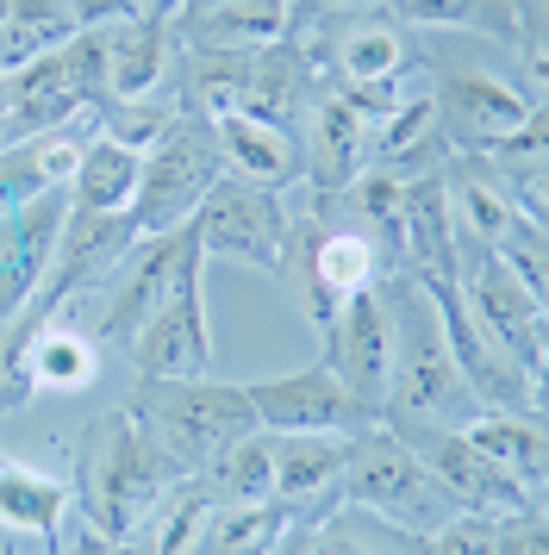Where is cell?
I'll list each match as a JSON object with an SVG mask.
<instances>
[{"instance_id": "6da1fadb", "label": "cell", "mask_w": 549, "mask_h": 555, "mask_svg": "<svg viewBox=\"0 0 549 555\" xmlns=\"http://www.w3.org/2000/svg\"><path fill=\"white\" fill-rule=\"evenodd\" d=\"M387 312H394V369H387V400H381V425H394L406 443L424 430H462L481 412L469 375L456 369L444 344L437 306L419 287L412 269H394L381 281Z\"/></svg>"}, {"instance_id": "7a4b0ae2", "label": "cell", "mask_w": 549, "mask_h": 555, "mask_svg": "<svg viewBox=\"0 0 549 555\" xmlns=\"http://www.w3.org/2000/svg\"><path fill=\"white\" fill-rule=\"evenodd\" d=\"M175 475L181 468L150 443V430L138 425V412L131 405H106L75 437V487L69 493L81 505V525L88 530L131 543L144 530L150 505L163 500V487Z\"/></svg>"}, {"instance_id": "3957f363", "label": "cell", "mask_w": 549, "mask_h": 555, "mask_svg": "<svg viewBox=\"0 0 549 555\" xmlns=\"http://www.w3.org/2000/svg\"><path fill=\"white\" fill-rule=\"evenodd\" d=\"M312 63L299 56L294 38L281 44H250V51H181L175 101L181 113L219 119V113H250L269 126H299Z\"/></svg>"}, {"instance_id": "277c9868", "label": "cell", "mask_w": 549, "mask_h": 555, "mask_svg": "<svg viewBox=\"0 0 549 555\" xmlns=\"http://www.w3.org/2000/svg\"><path fill=\"white\" fill-rule=\"evenodd\" d=\"M138 425L150 430V443L169 455L181 475H206L225 450H238L244 437H256V405H250L244 380H138L131 393Z\"/></svg>"}, {"instance_id": "5b68a950", "label": "cell", "mask_w": 549, "mask_h": 555, "mask_svg": "<svg viewBox=\"0 0 549 555\" xmlns=\"http://www.w3.org/2000/svg\"><path fill=\"white\" fill-rule=\"evenodd\" d=\"M337 505H356L381 525L406 530V537H431L444 530L449 518H462L456 500H449L437 475L424 468V455L399 437L394 425H362L344 437V487H337Z\"/></svg>"}, {"instance_id": "8992f818", "label": "cell", "mask_w": 549, "mask_h": 555, "mask_svg": "<svg viewBox=\"0 0 549 555\" xmlns=\"http://www.w3.org/2000/svg\"><path fill=\"white\" fill-rule=\"evenodd\" d=\"M0 94H7V144L63 126H100V106H106L100 31H75L63 51L38 56L25 69H7Z\"/></svg>"}, {"instance_id": "52a82bcc", "label": "cell", "mask_w": 549, "mask_h": 555, "mask_svg": "<svg viewBox=\"0 0 549 555\" xmlns=\"http://www.w3.org/2000/svg\"><path fill=\"white\" fill-rule=\"evenodd\" d=\"M219 176H225V156H219L213 126H206L200 113H181V119L144 151V163H138V194H131V212H125V219H131L138 237L188 225Z\"/></svg>"}, {"instance_id": "ba28073f", "label": "cell", "mask_w": 549, "mask_h": 555, "mask_svg": "<svg viewBox=\"0 0 549 555\" xmlns=\"http://www.w3.org/2000/svg\"><path fill=\"white\" fill-rule=\"evenodd\" d=\"M431 76H437L431 106H437V131H444L449 156H481L487 144L512 138L544 106L537 94H519L499 69H487L462 51H431Z\"/></svg>"}, {"instance_id": "9c48e42d", "label": "cell", "mask_w": 549, "mask_h": 555, "mask_svg": "<svg viewBox=\"0 0 549 555\" xmlns=\"http://www.w3.org/2000/svg\"><path fill=\"white\" fill-rule=\"evenodd\" d=\"M456 287L469 300L474 325L494 337L499 350L519 362L531 380L549 375V319H544V300L524 287L506 262H499L487 244H474L469 231H456Z\"/></svg>"}, {"instance_id": "30bf717a", "label": "cell", "mask_w": 549, "mask_h": 555, "mask_svg": "<svg viewBox=\"0 0 549 555\" xmlns=\"http://www.w3.org/2000/svg\"><path fill=\"white\" fill-rule=\"evenodd\" d=\"M188 225L200 237V256H231L250 269H288L294 262V212L281 194L256 188V181L219 176Z\"/></svg>"}, {"instance_id": "8fae6325", "label": "cell", "mask_w": 549, "mask_h": 555, "mask_svg": "<svg viewBox=\"0 0 549 555\" xmlns=\"http://www.w3.org/2000/svg\"><path fill=\"white\" fill-rule=\"evenodd\" d=\"M194 262H206L194 225L138 237L131 256L119 262V275L106 281V306H100V319H94V344L100 350H119V356L131 350V337L144 331V319L163 306V294H169L175 281H181V269H194Z\"/></svg>"}, {"instance_id": "7c38bea8", "label": "cell", "mask_w": 549, "mask_h": 555, "mask_svg": "<svg viewBox=\"0 0 549 555\" xmlns=\"http://www.w3.org/2000/svg\"><path fill=\"white\" fill-rule=\"evenodd\" d=\"M131 375L138 380H194L213 375V325H206V281H200V262L181 269L163 306L144 319V331L131 337Z\"/></svg>"}, {"instance_id": "4fadbf2b", "label": "cell", "mask_w": 549, "mask_h": 555, "mask_svg": "<svg viewBox=\"0 0 549 555\" xmlns=\"http://www.w3.org/2000/svg\"><path fill=\"white\" fill-rule=\"evenodd\" d=\"M324 369L349 387V400L369 405L381 418V400H387V369H394V312H387V294L381 281L349 294L331 319H324Z\"/></svg>"}, {"instance_id": "5bb4252c", "label": "cell", "mask_w": 549, "mask_h": 555, "mask_svg": "<svg viewBox=\"0 0 549 555\" xmlns=\"http://www.w3.org/2000/svg\"><path fill=\"white\" fill-rule=\"evenodd\" d=\"M244 387L256 405V425L274 437H349V430L374 425V412L349 400V387L324 362H306L274 380H244Z\"/></svg>"}, {"instance_id": "9a60e30c", "label": "cell", "mask_w": 549, "mask_h": 555, "mask_svg": "<svg viewBox=\"0 0 549 555\" xmlns=\"http://www.w3.org/2000/svg\"><path fill=\"white\" fill-rule=\"evenodd\" d=\"M63 219H69V188H50V194H38V201H25L20 212L0 219V325H13L25 300L44 287Z\"/></svg>"}, {"instance_id": "2e32d148", "label": "cell", "mask_w": 549, "mask_h": 555, "mask_svg": "<svg viewBox=\"0 0 549 555\" xmlns=\"http://www.w3.org/2000/svg\"><path fill=\"white\" fill-rule=\"evenodd\" d=\"M294 262H299V281H306L312 325H324L349 294L381 281V250H374L369 231H312L294 219Z\"/></svg>"}, {"instance_id": "e0dca14e", "label": "cell", "mask_w": 549, "mask_h": 555, "mask_svg": "<svg viewBox=\"0 0 549 555\" xmlns=\"http://www.w3.org/2000/svg\"><path fill=\"white\" fill-rule=\"evenodd\" d=\"M94 31H100V81H106V106L169 94V63H175L169 7H163V13H144V20H125V26H94Z\"/></svg>"}, {"instance_id": "ac0fdd59", "label": "cell", "mask_w": 549, "mask_h": 555, "mask_svg": "<svg viewBox=\"0 0 549 555\" xmlns=\"http://www.w3.org/2000/svg\"><path fill=\"white\" fill-rule=\"evenodd\" d=\"M412 450L424 455V468L437 475V487L456 500V512L499 518V512H519V505H544L537 493H524L506 468H494L462 430H424V437H412Z\"/></svg>"}, {"instance_id": "d6986e66", "label": "cell", "mask_w": 549, "mask_h": 555, "mask_svg": "<svg viewBox=\"0 0 549 555\" xmlns=\"http://www.w3.org/2000/svg\"><path fill=\"white\" fill-rule=\"evenodd\" d=\"M369 144H374V119H362L344 94H312L306 106V131H299V156H306V181L312 194L331 201L344 194L349 181L369 169Z\"/></svg>"}, {"instance_id": "ffe728a7", "label": "cell", "mask_w": 549, "mask_h": 555, "mask_svg": "<svg viewBox=\"0 0 549 555\" xmlns=\"http://www.w3.org/2000/svg\"><path fill=\"white\" fill-rule=\"evenodd\" d=\"M181 51H250L294 38V0H206V7H169Z\"/></svg>"}, {"instance_id": "44dd1931", "label": "cell", "mask_w": 549, "mask_h": 555, "mask_svg": "<svg viewBox=\"0 0 549 555\" xmlns=\"http://www.w3.org/2000/svg\"><path fill=\"white\" fill-rule=\"evenodd\" d=\"M219 138L225 176L256 181L269 194H288L294 181H306V156H299V131L294 126H269V119H250V113H219L206 119Z\"/></svg>"}, {"instance_id": "7402d4cb", "label": "cell", "mask_w": 549, "mask_h": 555, "mask_svg": "<svg viewBox=\"0 0 549 555\" xmlns=\"http://www.w3.org/2000/svg\"><path fill=\"white\" fill-rule=\"evenodd\" d=\"M462 437H469L494 468H506L524 493H537V500H544V475H549L544 405H481L469 425H462Z\"/></svg>"}, {"instance_id": "603a6c76", "label": "cell", "mask_w": 549, "mask_h": 555, "mask_svg": "<svg viewBox=\"0 0 549 555\" xmlns=\"http://www.w3.org/2000/svg\"><path fill=\"white\" fill-rule=\"evenodd\" d=\"M337 487H344V437H274V500L294 512V525L324 518L337 505Z\"/></svg>"}, {"instance_id": "cb8c5ba5", "label": "cell", "mask_w": 549, "mask_h": 555, "mask_svg": "<svg viewBox=\"0 0 549 555\" xmlns=\"http://www.w3.org/2000/svg\"><path fill=\"white\" fill-rule=\"evenodd\" d=\"M394 26H419V31H494L506 44H531V81H544V31H531L519 0H387Z\"/></svg>"}, {"instance_id": "d4e9b609", "label": "cell", "mask_w": 549, "mask_h": 555, "mask_svg": "<svg viewBox=\"0 0 549 555\" xmlns=\"http://www.w3.org/2000/svg\"><path fill=\"white\" fill-rule=\"evenodd\" d=\"M69 505H75L69 480L44 475L20 455H0V530L31 537V543H63Z\"/></svg>"}, {"instance_id": "484cf974", "label": "cell", "mask_w": 549, "mask_h": 555, "mask_svg": "<svg viewBox=\"0 0 549 555\" xmlns=\"http://www.w3.org/2000/svg\"><path fill=\"white\" fill-rule=\"evenodd\" d=\"M324 69L337 76V88L399 81V76H412V44H406V31H399L387 13H374V20H349V26L331 38Z\"/></svg>"}, {"instance_id": "4316f807", "label": "cell", "mask_w": 549, "mask_h": 555, "mask_svg": "<svg viewBox=\"0 0 549 555\" xmlns=\"http://www.w3.org/2000/svg\"><path fill=\"white\" fill-rule=\"evenodd\" d=\"M469 163L494 181L512 206H524L531 219H544V181H549V119H544V106H537L512 138L487 144V151L469 156Z\"/></svg>"}, {"instance_id": "83f0119b", "label": "cell", "mask_w": 549, "mask_h": 555, "mask_svg": "<svg viewBox=\"0 0 549 555\" xmlns=\"http://www.w3.org/2000/svg\"><path fill=\"white\" fill-rule=\"evenodd\" d=\"M294 555H424V543L356 505H331L312 525H294Z\"/></svg>"}, {"instance_id": "f1b7e54d", "label": "cell", "mask_w": 549, "mask_h": 555, "mask_svg": "<svg viewBox=\"0 0 549 555\" xmlns=\"http://www.w3.org/2000/svg\"><path fill=\"white\" fill-rule=\"evenodd\" d=\"M213 512H219V500H213L206 475H175L169 487H163V500L150 505L144 530H138L131 543L144 555H188L200 543V530L213 525Z\"/></svg>"}, {"instance_id": "f546056e", "label": "cell", "mask_w": 549, "mask_h": 555, "mask_svg": "<svg viewBox=\"0 0 549 555\" xmlns=\"http://www.w3.org/2000/svg\"><path fill=\"white\" fill-rule=\"evenodd\" d=\"M138 163L125 144L113 138H88L81 144V163L69 176V212H131V194H138Z\"/></svg>"}, {"instance_id": "4dcf8cb0", "label": "cell", "mask_w": 549, "mask_h": 555, "mask_svg": "<svg viewBox=\"0 0 549 555\" xmlns=\"http://www.w3.org/2000/svg\"><path fill=\"white\" fill-rule=\"evenodd\" d=\"M294 530V512L281 500L256 505H219L213 525L200 530V543L188 555H274V543Z\"/></svg>"}, {"instance_id": "1f68e13d", "label": "cell", "mask_w": 549, "mask_h": 555, "mask_svg": "<svg viewBox=\"0 0 549 555\" xmlns=\"http://www.w3.org/2000/svg\"><path fill=\"white\" fill-rule=\"evenodd\" d=\"M75 31H81L75 26V0H13V20L0 31V76L63 51Z\"/></svg>"}, {"instance_id": "d6a6232c", "label": "cell", "mask_w": 549, "mask_h": 555, "mask_svg": "<svg viewBox=\"0 0 549 555\" xmlns=\"http://www.w3.org/2000/svg\"><path fill=\"white\" fill-rule=\"evenodd\" d=\"M206 487L219 505H256V500H274V437L256 430L244 437L238 450H225L213 468H206Z\"/></svg>"}, {"instance_id": "836d02e7", "label": "cell", "mask_w": 549, "mask_h": 555, "mask_svg": "<svg viewBox=\"0 0 549 555\" xmlns=\"http://www.w3.org/2000/svg\"><path fill=\"white\" fill-rule=\"evenodd\" d=\"M181 119V101L175 94H156V101H125V106H100V138L125 144L131 156H144L163 131Z\"/></svg>"}, {"instance_id": "e575fe53", "label": "cell", "mask_w": 549, "mask_h": 555, "mask_svg": "<svg viewBox=\"0 0 549 555\" xmlns=\"http://www.w3.org/2000/svg\"><path fill=\"white\" fill-rule=\"evenodd\" d=\"M494 555H549V530H544V505H519L494 518Z\"/></svg>"}, {"instance_id": "d590c367", "label": "cell", "mask_w": 549, "mask_h": 555, "mask_svg": "<svg viewBox=\"0 0 549 555\" xmlns=\"http://www.w3.org/2000/svg\"><path fill=\"white\" fill-rule=\"evenodd\" d=\"M424 555H494V518H474V512L449 518L444 530L424 537Z\"/></svg>"}, {"instance_id": "8d00e7d4", "label": "cell", "mask_w": 549, "mask_h": 555, "mask_svg": "<svg viewBox=\"0 0 549 555\" xmlns=\"http://www.w3.org/2000/svg\"><path fill=\"white\" fill-rule=\"evenodd\" d=\"M169 0H75V26H125V20H144V13H163Z\"/></svg>"}, {"instance_id": "74e56055", "label": "cell", "mask_w": 549, "mask_h": 555, "mask_svg": "<svg viewBox=\"0 0 549 555\" xmlns=\"http://www.w3.org/2000/svg\"><path fill=\"white\" fill-rule=\"evenodd\" d=\"M56 550H63V543H56ZM63 555H144V550H138V543H119V537H100V530L81 525V530H75V543Z\"/></svg>"}, {"instance_id": "f35d334b", "label": "cell", "mask_w": 549, "mask_h": 555, "mask_svg": "<svg viewBox=\"0 0 549 555\" xmlns=\"http://www.w3.org/2000/svg\"><path fill=\"white\" fill-rule=\"evenodd\" d=\"M0 151H7V94H0Z\"/></svg>"}, {"instance_id": "ab89813d", "label": "cell", "mask_w": 549, "mask_h": 555, "mask_svg": "<svg viewBox=\"0 0 549 555\" xmlns=\"http://www.w3.org/2000/svg\"><path fill=\"white\" fill-rule=\"evenodd\" d=\"M274 555H294V530H288V537H281V543H274Z\"/></svg>"}, {"instance_id": "60d3db41", "label": "cell", "mask_w": 549, "mask_h": 555, "mask_svg": "<svg viewBox=\"0 0 549 555\" xmlns=\"http://www.w3.org/2000/svg\"><path fill=\"white\" fill-rule=\"evenodd\" d=\"M7 20H13V0H0V31H7Z\"/></svg>"}, {"instance_id": "b9f144b4", "label": "cell", "mask_w": 549, "mask_h": 555, "mask_svg": "<svg viewBox=\"0 0 549 555\" xmlns=\"http://www.w3.org/2000/svg\"><path fill=\"white\" fill-rule=\"evenodd\" d=\"M44 555H63V550H56V543H44Z\"/></svg>"}]
</instances>
